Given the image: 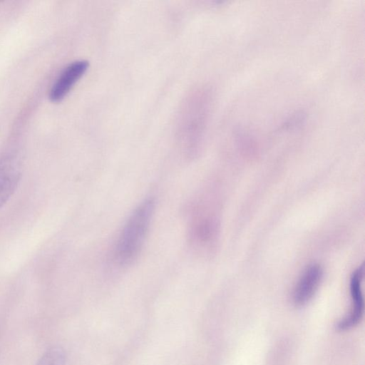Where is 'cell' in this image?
<instances>
[{"label": "cell", "mask_w": 365, "mask_h": 365, "mask_svg": "<svg viewBox=\"0 0 365 365\" xmlns=\"http://www.w3.org/2000/svg\"><path fill=\"white\" fill-rule=\"evenodd\" d=\"M153 197H147L133 210L114 248L115 261L121 266L132 264L144 245L155 211Z\"/></svg>", "instance_id": "cell-1"}, {"label": "cell", "mask_w": 365, "mask_h": 365, "mask_svg": "<svg viewBox=\"0 0 365 365\" xmlns=\"http://www.w3.org/2000/svg\"><path fill=\"white\" fill-rule=\"evenodd\" d=\"M22 175V164L18 154L6 152L0 156V209L16 192Z\"/></svg>", "instance_id": "cell-2"}, {"label": "cell", "mask_w": 365, "mask_h": 365, "mask_svg": "<svg viewBox=\"0 0 365 365\" xmlns=\"http://www.w3.org/2000/svg\"><path fill=\"white\" fill-rule=\"evenodd\" d=\"M86 60H76L67 65L51 87L48 98L53 103L61 101L88 68Z\"/></svg>", "instance_id": "cell-3"}, {"label": "cell", "mask_w": 365, "mask_h": 365, "mask_svg": "<svg viewBox=\"0 0 365 365\" xmlns=\"http://www.w3.org/2000/svg\"><path fill=\"white\" fill-rule=\"evenodd\" d=\"M364 274V266L357 268L350 278V295L351 308L347 315L342 318L336 324L339 331L349 330L356 326L361 320L364 314V302L361 291V281Z\"/></svg>", "instance_id": "cell-4"}, {"label": "cell", "mask_w": 365, "mask_h": 365, "mask_svg": "<svg viewBox=\"0 0 365 365\" xmlns=\"http://www.w3.org/2000/svg\"><path fill=\"white\" fill-rule=\"evenodd\" d=\"M323 278L320 265L313 264L303 272L297 282L293 292L292 302L297 307L307 304L316 293Z\"/></svg>", "instance_id": "cell-5"}, {"label": "cell", "mask_w": 365, "mask_h": 365, "mask_svg": "<svg viewBox=\"0 0 365 365\" xmlns=\"http://www.w3.org/2000/svg\"><path fill=\"white\" fill-rule=\"evenodd\" d=\"M36 365H66V353L63 349L54 346L48 349Z\"/></svg>", "instance_id": "cell-6"}]
</instances>
